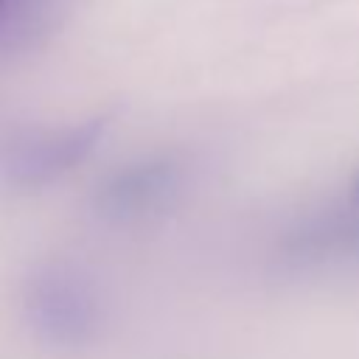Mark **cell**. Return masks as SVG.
<instances>
[{
	"label": "cell",
	"mask_w": 359,
	"mask_h": 359,
	"mask_svg": "<svg viewBox=\"0 0 359 359\" xmlns=\"http://www.w3.org/2000/svg\"><path fill=\"white\" fill-rule=\"evenodd\" d=\"M356 199H359V180H356Z\"/></svg>",
	"instance_id": "cell-4"
},
{
	"label": "cell",
	"mask_w": 359,
	"mask_h": 359,
	"mask_svg": "<svg viewBox=\"0 0 359 359\" xmlns=\"http://www.w3.org/2000/svg\"><path fill=\"white\" fill-rule=\"evenodd\" d=\"M101 135H104L101 118L73 123L65 129H50L42 135H28L0 157V174L6 182L22 188L48 185L65 177L67 171H73L79 163H84L87 154L101 140Z\"/></svg>",
	"instance_id": "cell-2"
},
{
	"label": "cell",
	"mask_w": 359,
	"mask_h": 359,
	"mask_svg": "<svg viewBox=\"0 0 359 359\" xmlns=\"http://www.w3.org/2000/svg\"><path fill=\"white\" fill-rule=\"evenodd\" d=\"M0 3H3V0H0Z\"/></svg>",
	"instance_id": "cell-5"
},
{
	"label": "cell",
	"mask_w": 359,
	"mask_h": 359,
	"mask_svg": "<svg viewBox=\"0 0 359 359\" xmlns=\"http://www.w3.org/2000/svg\"><path fill=\"white\" fill-rule=\"evenodd\" d=\"M22 317L45 345L81 351L104 328V300L81 266L50 261L28 272L22 283Z\"/></svg>",
	"instance_id": "cell-1"
},
{
	"label": "cell",
	"mask_w": 359,
	"mask_h": 359,
	"mask_svg": "<svg viewBox=\"0 0 359 359\" xmlns=\"http://www.w3.org/2000/svg\"><path fill=\"white\" fill-rule=\"evenodd\" d=\"M182 168L174 157H143L121 165L95 191V208L104 219L132 222L165 205L180 185Z\"/></svg>",
	"instance_id": "cell-3"
}]
</instances>
